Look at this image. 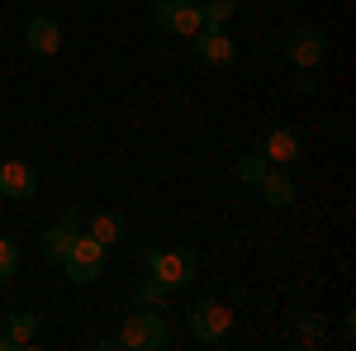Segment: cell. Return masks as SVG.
Wrapping results in <instances>:
<instances>
[{"label":"cell","mask_w":356,"mask_h":351,"mask_svg":"<svg viewBox=\"0 0 356 351\" xmlns=\"http://www.w3.org/2000/svg\"><path fill=\"white\" fill-rule=\"evenodd\" d=\"M143 266L147 275L162 285L166 295H181V290H191L195 285V252L191 247H143Z\"/></svg>","instance_id":"obj_1"},{"label":"cell","mask_w":356,"mask_h":351,"mask_svg":"<svg viewBox=\"0 0 356 351\" xmlns=\"http://www.w3.org/2000/svg\"><path fill=\"white\" fill-rule=\"evenodd\" d=\"M114 342L124 351H166V347H176V332H171L162 309H134V313L124 318V327H119Z\"/></svg>","instance_id":"obj_2"},{"label":"cell","mask_w":356,"mask_h":351,"mask_svg":"<svg viewBox=\"0 0 356 351\" xmlns=\"http://www.w3.org/2000/svg\"><path fill=\"white\" fill-rule=\"evenodd\" d=\"M105 261H110V247H100V238H90V233H76L62 256V270L72 285H95L105 275Z\"/></svg>","instance_id":"obj_3"},{"label":"cell","mask_w":356,"mask_h":351,"mask_svg":"<svg viewBox=\"0 0 356 351\" xmlns=\"http://www.w3.org/2000/svg\"><path fill=\"white\" fill-rule=\"evenodd\" d=\"M186 323H191V337L200 347H219L223 337L233 332V304H223V299H200V304H191Z\"/></svg>","instance_id":"obj_4"},{"label":"cell","mask_w":356,"mask_h":351,"mask_svg":"<svg viewBox=\"0 0 356 351\" xmlns=\"http://www.w3.org/2000/svg\"><path fill=\"white\" fill-rule=\"evenodd\" d=\"M152 19L162 33L171 38H195L204 28V15H200V0H152Z\"/></svg>","instance_id":"obj_5"},{"label":"cell","mask_w":356,"mask_h":351,"mask_svg":"<svg viewBox=\"0 0 356 351\" xmlns=\"http://www.w3.org/2000/svg\"><path fill=\"white\" fill-rule=\"evenodd\" d=\"M285 57H290L295 72H314V67L328 57V33H323L318 24L290 28V38H285Z\"/></svg>","instance_id":"obj_6"},{"label":"cell","mask_w":356,"mask_h":351,"mask_svg":"<svg viewBox=\"0 0 356 351\" xmlns=\"http://www.w3.org/2000/svg\"><path fill=\"white\" fill-rule=\"evenodd\" d=\"M24 48L38 62H53L57 53H62V24H57L53 15H33L24 24Z\"/></svg>","instance_id":"obj_7"},{"label":"cell","mask_w":356,"mask_h":351,"mask_svg":"<svg viewBox=\"0 0 356 351\" xmlns=\"http://www.w3.org/2000/svg\"><path fill=\"white\" fill-rule=\"evenodd\" d=\"M38 195V166H29L24 157L0 162V199H33Z\"/></svg>","instance_id":"obj_8"},{"label":"cell","mask_w":356,"mask_h":351,"mask_svg":"<svg viewBox=\"0 0 356 351\" xmlns=\"http://www.w3.org/2000/svg\"><path fill=\"white\" fill-rule=\"evenodd\" d=\"M195 53H200L204 67L223 72V67H233V62H238V43H233L223 28H200V33H195Z\"/></svg>","instance_id":"obj_9"},{"label":"cell","mask_w":356,"mask_h":351,"mask_svg":"<svg viewBox=\"0 0 356 351\" xmlns=\"http://www.w3.org/2000/svg\"><path fill=\"white\" fill-rule=\"evenodd\" d=\"M86 228V214L81 209H67V214L57 218L53 228L43 233V256L53 261V266H62V256H67V247H72V238Z\"/></svg>","instance_id":"obj_10"},{"label":"cell","mask_w":356,"mask_h":351,"mask_svg":"<svg viewBox=\"0 0 356 351\" xmlns=\"http://www.w3.org/2000/svg\"><path fill=\"white\" fill-rule=\"evenodd\" d=\"M261 157H266L271 166H295L300 162V133H295V129H266Z\"/></svg>","instance_id":"obj_11"},{"label":"cell","mask_w":356,"mask_h":351,"mask_svg":"<svg viewBox=\"0 0 356 351\" xmlns=\"http://www.w3.org/2000/svg\"><path fill=\"white\" fill-rule=\"evenodd\" d=\"M257 190H261V199H266L271 209H295V199H300V190H295V181H290L285 166H271Z\"/></svg>","instance_id":"obj_12"},{"label":"cell","mask_w":356,"mask_h":351,"mask_svg":"<svg viewBox=\"0 0 356 351\" xmlns=\"http://www.w3.org/2000/svg\"><path fill=\"white\" fill-rule=\"evenodd\" d=\"M90 228V238H100V247H119V243H129V218L119 214V209H95V214L86 218Z\"/></svg>","instance_id":"obj_13"},{"label":"cell","mask_w":356,"mask_h":351,"mask_svg":"<svg viewBox=\"0 0 356 351\" xmlns=\"http://www.w3.org/2000/svg\"><path fill=\"white\" fill-rule=\"evenodd\" d=\"M5 337L15 342V351L29 347V342L38 337V313H33V309H24V313H10V327H5Z\"/></svg>","instance_id":"obj_14"},{"label":"cell","mask_w":356,"mask_h":351,"mask_svg":"<svg viewBox=\"0 0 356 351\" xmlns=\"http://www.w3.org/2000/svg\"><path fill=\"white\" fill-rule=\"evenodd\" d=\"M295 337H300L304 347L328 342V318H323V313H300V318H295Z\"/></svg>","instance_id":"obj_15"},{"label":"cell","mask_w":356,"mask_h":351,"mask_svg":"<svg viewBox=\"0 0 356 351\" xmlns=\"http://www.w3.org/2000/svg\"><path fill=\"white\" fill-rule=\"evenodd\" d=\"M266 171H271V162H266L261 152H247V157H238V166H233V176H238L243 186H261Z\"/></svg>","instance_id":"obj_16"},{"label":"cell","mask_w":356,"mask_h":351,"mask_svg":"<svg viewBox=\"0 0 356 351\" xmlns=\"http://www.w3.org/2000/svg\"><path fill=\"white\" fill-rule=\"evenodd\" d=\"M19 275V243L10 233H0V285H10Z\"/></svg>","instance_id":"obj_17"},{"label":"cell","mask_w":356,"mask_h":351,"mask_svg":"<svg viewBox=\"0 0 356 351\" xmlns=\"http://www.w3.org/2000/svg\"><path fill=\"white\" fill-rule=\"evenodd\" d=\"M233 5L238 0H200V15H204V28H223L233 19Z\"/></svg>","instance_id":"obj_18"},{"label":"cell","mask_w":356,"mask_h":351,"mask_svg":"<svg viewBox=\"0 0 356 351\" xmlns=\"http://www.w3.org/2000/svg\"><path fill=\"white\" fill-rule=\"evenodd\" d=\"M162 304H166V290L152 275H147L143 285H134V309H162Z\"/></svg>","instance_id":"obj_19"},{"label":"cell","mask_w":356,"mask_h":351,"mask_svg":"<svg viewBox=\"0 0 356 351\" xmlns=\"http://www.w3.org/2000/svg\"><path fill=\"white\" fill-rule=\"evenodd\" d=\"M295 90H300V95H318V81H314V72H300V76H295Z\"/></svg>","instance_id":"obj_20"},{"label":"cell","mask_w":356,"mask_h":351,"mask_svg":"<svg viewBox=\"0 0 356 351\" xmlns=\"http://www.w3.org/2000/svg\"><path fill=\"white\" fill-rule=\"evenodd\" d=\"M0 351H15V342H10V337H5V332H0Z\"/></svg>","instance_id":"obj_21"}]
</instances>
